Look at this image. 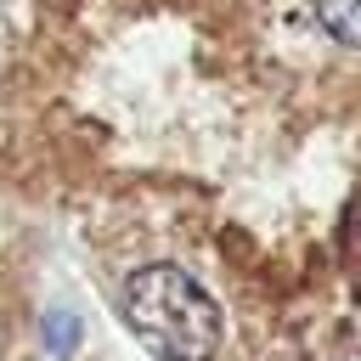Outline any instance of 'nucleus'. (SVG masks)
I'll return each instance as SVG.
<instances>
[{
	"label": "nucleus",
	"mask_w": 361,
	"mask_h": 361,
	"mask_svg": "<svg viewBox=\"0 0 361 361\" xmlns=\"http://www.w3.org/2000/svg\"><path fill=\"white\" fill-rule=\"evenodd\" d=\"M56 113L73 214L158 361L361 355V45L310 0H90Z\"/></svg>",
	"instance_id": "1"
}]
</instances>
